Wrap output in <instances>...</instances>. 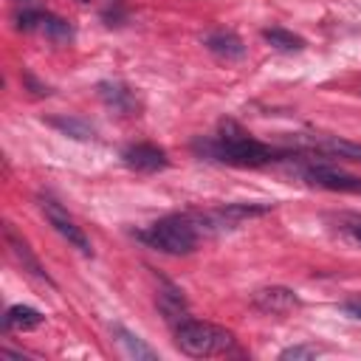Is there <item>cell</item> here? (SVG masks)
Segmentation results:
<instances>
[{
    "label": "cell",
    "instance_id": "1",
    "mask_svg": "<svg viewBox=\"0 0 361 361\" xmlns=\"http://www.w3.org/2000/svg\"><path fill=\"white\" fill-rule=\"evenodd\" d=\"M192 149L200 158L217 161V164H228V166H265L271 161H276L282 152L262 144L259 138H254L245 127H240L234 118H223L217 127V135H206V138H195Z\"/></svg>",
    "mask_w": 361,
    "mask_h": 361
},
{
    "label": "cell",
    "instance_id": "2",
    "mask_svg": "<svg viewBox=\"0 0 361 361\" xmlns=\"http://www.w3.org/2000/svg\"><path fill=\"white\" fill-rule=\"evenodd\" d=\"M172 330H175L178 350L192 355V358H217V355H228L237 347L231 330H226V327H220L214 322H206V319L186 316Z\"/></svg>",
    "mask_w": 361,
    "mask_h": 361
},
{
    "label": "cell",
    "instance_id": "3",
    "mask_svg": "<svg viewBox=\"0 0 361 361\" xmlns=\"http://www.w3.org/2000/svg\"><path fill=\"white\" fill-rule=\"evenodd\" d=\"M138 240L161 254L186 257L197 248L200 231H197L192 214H166V217L149 223L144 231H138Z\"/></svg>",
    "mask_w": 361,
    "mask_h": 361
},
{
    "label": "cell",
    "instance_id": "4",
    "mask_svg": "<svg viewBox=\"0 0 361 361\" xmlns=\"http://www.w3.org/2000/svg\"><path fill=\"white\" fill-rule=\"evenodd\" d=\"M39 212L45 214V220L51 223V228H54L62 240H68V245H73V248H76L79 254H85V257L93 254V245H90V240H87L85 228L68 214V209H65L56 197H51V195H39Z\"/></svg>",
    "mask_w": 361,
    "mask_h": 361
},
{
    "label": "cell",
    "instance_id": "5",
    "mask_svg": "<svg viewBox=\"0 0 361 361\" xmlns=\"http://www.w3.org/2000/svg\"><path fill=\"white\" fill-rule=\"evenodd\" d=\"M299 178L316 189L327 192H344V195H361V178L350 175L344 169L327 166V164H305L299 166Z\"/></svg>",
    "mask_w": 361,
    "mask_h": 361
},
{
    "label": "cell",
    "instance_id": "6",
    "mask_svg": "<svg viewBox=\"0 0 361 361\" xmlns=\"http://www.w3.org/2000/svg\"><path fill=\"white\" fill-rule=\"evenodd\" d=\"M251 307L265 313V316H288V313L302 307V299L293 288L268 285V288H259V290L251 293Z\"/></svg>",
    "mask_w": 361,
    "mask_h": 361
},
{
    "label": "cell",
    "instance_id": "7",
    "mask_svg": "<svg viewBox=\"0 0 361 361\" xmlns=\"http://www.w3.org/2000/svg\"><path fill=\"white\" fill-rule=\"evenodd\" d=\"M299 144H305L310 152H319L324 158L361 164V144L350 141V138H341V135H299Z\"/></svg>",
    "mask_w": 361,
    "mask_h": 361
},
{
    "label": "cell",
    "instance_id": "8",
    "mask_svg": "<svg viewBox=\"0 0 361 361\" xmlns=\"http://www.w3.org/2000/svg\"><path fill=\"white\" fill-rule=\"evenodd\" d=\"M121 161L135 169V172H158L169 164L166 158V149L158 147V144H149V141H138V144H130L124 152H121Z\"/></svg>",
    "mask_w": 361,
    "mask_h": 361
},
{
    "label": "cell",
    "instance_id": "9",
    "mask_svg": "<svg viewBox=\"0 0 361 361\" xmlns=\"http://www.w3.org/2000/svg\"><path fill=\"white\" fill-rule=\"evenodd\" d=\"M6 243H8V248H11V254L17 257V262L23 265V271H28L31 276H37V279H42V282H48V285H54V279L48 276V271L42 268V262L37 259V254L31 251V245H28V240H25L23 234H17L11 223H6Z\"/></svg>",
    "mask_w": 361,
    "mask_h": 361
},
{
    "label": "cell",
    "instance_id": "10",
    "mask_svg": "<svg viewBox=\"0 0 361 361\" xmlns=\"http://www.w3.org/2000/svg\"><path fill=\"white\" fill-rule=\"evenodd\" d=\"M155 305H158V310H161V316H164V322H166L169 327L180 324V322L189 316V305H186L183 290L175 288V285H169V282H161L158 296H155Z\"/></svg>",
    "mask_w": 361,
    "mask_h": 361
},
{
    "label": "cell",
    "instance_id": "11",
    "mask_svg": "<svg viewBox=\"0 0 361 361\" xmlns=\"http://www.w3.org/2000/svg\"><path fill=\"white\" fill-rule=\"evenodd\" d=\"M99 96L110 110H116L121 116H135L141 107L135 90L127 87L124 82H99Z\"/></svg>",
    "mask_w": 361,
    "mask_h": 361
},
{
    "label": "cell",
    "instance_id": "12",
    "mask_svg": "<svg viewBox=\"0 0 361 361\" xmlns=\"http://www.w3.org/2000/svg\"><path fill=\"white\" fill-rule=\"evenodd\" d=\"M203 45H206V51H212L217 59H226V62L245 56L243 39H240L234 31H228V28H217V31L206 34V37H203Z\"/></svg>",
    "mask_w": 361,
    "mask_h": 361
},
{
    "label": "cell",
    "instance_id": "13",
    "mask_svg": "<svg viewBox=\"0 0 361 361\" xmlns=\"http://www.w3.org/2000/svg\"><path fill=\"white\" fill-rule=\"evenodd\" d=\"M11 17L20 31H42L45 23L51 20V11L39 0H14Z\"/></svg>",
    "mask_w": 361,
    "mask_h": 361
},
{
    "label": "cell",
    "instance_id": "14",
    "mask_svg": "<svg viewBox=\"0 0 361 361\" xmlns=\"http://www.w3.org/2000/svg\"><path fill=\"white\" fill-rule=\"evenodd\" d=\"M113 338L124 350L127 358H135V361H158V350H152L141 336H135L124 324H113Z\"/></svg>",
    "mask_w": 361,
    "mask_h": 361
},
{
    "label": "cell",
    "instance_id": "15",
    "mask_svg": "<svg viewBox=\"0 0 361 361\" xmlns=\"http://www.w3.org/2000/svg\"><path fill=\"white\" fill-rule=\"evenodd\" d=\"M45 322V316L37 310V307H31V305H11L8 310H6V316H3V330H14V333H23V330H34V327H39Z\"/></svg>",
    "mask_w": 361,
    "mask_h": 361
},
{
    "label": "cell",
    "instance_id": "16",
    "mask_svg": "<svg viewBox=\"0 0 361 361\" xmlns=\"http://www.w3.org/2000/svg\"><path fill=\"white\" fill-rule=\"evenodd\" d=\"M51 127H56L62 135H71V138H79V141H90L96 135V127L79 116H54L48 118Z\"/></svg>",
    "mask_w": 361,
    "mask_h": 361
},
{
    "label": "cell",
    "instance_id": "17",
    "mask_svg": "<svg viewBox=\"0 0 361 361\" xmlns=\"http://www.w3.org/2000/svg\"><path fill=\"white\" fill-rule=\"evenodd\" d=\"M262 39H265L271 48L285 51V54H290V51H302V48H305V39H302L299 34H293V31H288V28H279V25L265 28V31H262Z\"/></svg>",
    "mask_w": 361,
    "mask_h": 361
},
{
    "label": "cell",
    "instance_id": "18",
    "mask_svg": "<svg viewBox=\"0 0 361 361\" xmlns=\"http://www.w3.org/2000/svg\"><path fill=\"white\" fill-rule=\"evenodd\" d=\"M316 355H322V347H316V344H293V347H288V350L279 353L282 361H288V358L302 361V358H316Z\"/></svg>",
    "mask_w": 361,
    "mask_h": 361
},
{
    "label": "cell",
    "instance_id": "19",
    "mask_svg": "<svg viewBox=\"0 0 361 361\" xmlns=\"http://www.w3.org/2000/svg\"><path fill=\"white\" fill-rule=\"evenodd\" d=\"M341 231H344L355 245H361V217H347V220L341 223Z\"/></svg>",
    "mask_w": 361,
    "mask_h": 361
},
{
    "label": "cell",
    "instance_id": "20",
    "mask_svg": "<svg viewBox=\"0 0 361 361\" xmlns=\"http://www.w3.org/2000/svg\"><path fill=\"white\" fill-rule=\"evenodd\" d=\"M341 313L350 316V319H355V322H361V296L344 299V302H341Z\"/></svg>",
    "mask_w": 361,
    "mask_h": 361
}]
</instances>
